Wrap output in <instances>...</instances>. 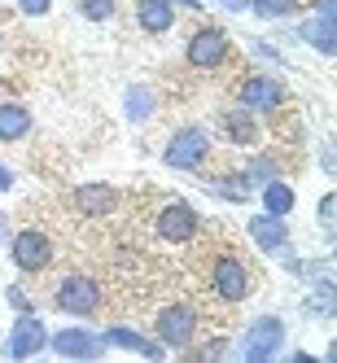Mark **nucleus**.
I'll list each match as a JSON object with an SVG mask.
<instances>
[{
  "instance_id": "1",
  "label": "nucleus",
  "mask_w": 337,
  "mask_h": 363,
  "mask_svg": "<svg viewBox=\"0 0 337 363\" xmlns=\"http://www.w3.org/2000/svg\"><path fill=\"white\" fill-rule=\"evenodd\" d=\"M211 294L219 298V302H245L250 294H254V276H250V267L241 263V254L237 250H223V254H215L211 258Z\"/></svg>"
},
{
  "instance_id": "2",
  "label": "nucleus",
  "mask_w": 337,
  "mask_h": 363,
  "mask_svg": "<svg viewBox=\"0 0 337 363\" xmlns=\"http://www.w3.org/2000/svg\"><path fill=\"white\" fill-rule=\"evenodd\" d=\"M197 328H201V311L193 302H171V306L158 311V320H153L158 342L171 346V350H189L197 342Z\"/></svg>"
},
{
  "instance_id": "3",
  "label": "nucleus",
  "mask_w": 337,
  "mask_h": 363,
  "mask_svg": "<svg viewBox=\"0 0 337 363\" xmlns=\"http://www.w3.org/2000/svg\"><path fill=\"white\" fill-rule=\"evenodd\" d=\"M206 158H211V132L197 127V123L179 127V132L167 140V149H162V162L175 167V171H201Z\"/></svg>"
},
{
  "instance_id": "4",
  "label": "nucleus",
  "mask_w": 337,
  "mask_h": 363,
  "mask_svg": "<svg viewBox=\"0 0 337 363\" xmlns=\"http://www.w3.org/2000/svg\"><path fill=\"white\" fill-rule=\"evenodd\" d=\"M53 306L62 311V315H96L101 311V284L84 272H70L57 280V289H53Z\"/></svg>"
},
{
  "instance_id": "5",
  "label": "nucleus",
  "mask_w": 337,
  "mask_h": 363,
  "mask_svg": "<svg viewBox=\"0 0 337 363\" xmlns=\"http://www.w3.org/2000/svg\"><path fill=\"white\" fill-rule=\"evenodd\" d=\"M153 232H158L167 245H189L197 232H201V215L193 211L189 201L171 197V201L158 206V215H153Z\"/></svg>"
},
{
  "instance_id": "6",
  "label": "nucleus",
  "mask_w": 337,
  "mask_h": 363,
  "mask_svg": "<svg viewBox=\"0 0 337 363\" xmlns=\"http://www.w3.org/2000/svg\"><path fill=\"white\" fill-rule=\"evenodd\" d=\"M9 254H13V267L27 272V276L48 272V267H53V258H57L53 237H48V232H40V228H22L18 237H13V245H9Z\"/></svg>"
},
{
  "instance_id": "7",
  "label": "nucleus",
  "mask_w": 337,
  "mask_h": 363,
  "mask_svg": "<svg viewBox=\"0 0 337 363\" xmlns=\"http://www.w3.org/2000/svg\"><path fill=\"white\" fill-rule=\"evenodd\" d=\"M184 57H189V66H197V70H219V66L232 57V40H228L223 27H197V31L189 35V44H184Z\"/></svg>"
},
{
  "instance_id": "8",
  "label": "nucleus",
  "mask_w": 337,
  "mask_h": 363,
  "mask_svg": "<svg viewBox=\"0 0 337 363\" xmlns=\"http://www.w3.org/2000/svg\"><path fill=\"white\" fill-rule=\"evenodd\" d=\"M237 101H241L250 114H276L284 106V84L276 79V74H267V70H254V74H245V79H241Z\"/></svg>"
},
{
  "instance_id": "9",
  "label": "nucleus",
  "mask_w": 337,
  "mask_h": 363,
  "mask_svg": "<svg viewBox=\"0 0 337 363\" xmlns=\"http://www.w3.org/2000/svg\"><path fill=\"white\" fill-rule=\"evenodd\" d=\"M280 346H284V320H280V315H258V320L245 328L241 354H245L250 363H263V359H272Z\"/></svg>"
},
{
  "instance_id": "10",
  "label": "nucleus",
  "mask_w": 337,
  "mask_h": 363,
  "mask_svg": "<svg viewBox=\"0 0 337 363\" xmlns=\"http://www.w3.org/2000/svg\"><path fill=\"white\" fill-rule=\"evenodd\" d=\"M48 346H53V354H62V359H101L110 350V342L96 337L92 328H57L48 337Z\"/></svg>"
},
{
  "instance_id": "11",
  "label": "nucleus",
  "mask_w": 337,
  "mask_h": 363,
  "mask_svg": "<svg viewBox=\"0 0 337 363\" xmlns=\"http://www.w3.org/2000/svg\"><path fill=\"white\" fill-rule=\"evenodd\" d=\"M48 346V328L35 320V311H27V315H18V324L9 328V354L13 359H31Z\"/></svg>"
},
{
  "instance_id": "12",
  "label": "nucleus",
  "mask_w": 337,
  "mask_h": 363,
  "mask_svg": "<svg viewBox=\"0 0 337 363\" xmlns=\"http://www.w3.org/2000/svg\"><path fill=\"white\" fill-rule=\"evenodd\" d=\"M74 211L84 219H106L118 211V189L114 184H79L74 189Z\"/></svg>"
},
{
  "instance_id": "13",
  "label": "nucleus",
  "mask_w": 337,
  "mask_h": 363,
  "mask_svg": "<svg viewBox=\"0 0 337 363\" xmlns=\"http://www.w3.org/2000/svg\"><path fill=\"white\" fill-rule=\"evenodd\" d=\"M250 241L263 250V254H289V228H284L280 215H254L250 219Z\"/></svg>"
},
{
  "instance_id": "14",
  "label": "nucleus",
  "mask_w": 337,
  "mask_h": 363,
  "mask_svg": "<svg viewBox=\"0 0 337 363\" xmlns=\"http://www.w3.org/2000/svg\"><path fill=\"white\" fill-rule=\"evenodd\" d=\"M219 132L228 145H258V114H250L245 106L219 110Z\"/></svg>"
},
{
  "instance_id": "15",
  "label": "nucleus",
  "mask_w": 337,
  "mask_h": 363,
  "mask_svg": "<svg viewBox=\"0 0 337 363\" xmlns=\"http://www.w3.org/2000/svg\"><path fill=\"white\" fill-rule=\"evenodd\" d=\"M136 27L145 35H167L175 27V5L171 0H136Z\"/></svg>"
},
{
  "instance_id": "16",
  "label": "nucleus",
  "mask_w": 337,
  "mask_h": 363,
  "mask_svg": "<svg viewBox=\"0 0 337 363\" xmlns=\"http://www.w3.org/2000/svg\"><path fill=\"white\" fill-rule=\"evenodd\" d=\"M302 40H311L320 53H337V31H333V0H320V13L298 27Z\"/></svg>"
},
{
  "instance_id": "17",
  "label": "nucleus",
  "mask_w": 337,
  "mask_h": 363,
  "mask_svg": "<svg viewBox=\"0 0 337 363\" xmlns=\"http://www.w3.org/2000/svg\"><path fill=\"white\" fill-rule=\"evenodd\" d=\"M31 132V110L22 101H5L0 106V145H18Z\"/></svg>"
},
{
  "instance_id": "18",
  "label": "nucleus",
  "mask_w": 337,
  "mask_h": 363,
  "mask_svg": "<svg viewBox=\"0 0 337 363\" xmlns=\"http://www.w3.org/2000/svg\"><path fill=\"white\" fill-rule=\"evenodd\" d=\"M106 342H110V346H118V350L145 354V359H158V354H162V342H149V337H140L136 328H127V324H114V328H106Z\"/></svg>"
},
{
  "instance_id": "19",
  "label": "nucleus",
  "mask_w": 337,
  "mask_h": 363,
  "mask_svg": "<svg viewBox=\"0 0 337 363\" xmlns=\"http://www.w3.org/2000/svg\"><path fill=\"white\" fill-rule=\"evenodd\" d=\"M153 110H158V92H153L149 84H132V88H127V96H123L127 123H149Z\"/></svg>"
},
{
  "instance_id": "20",
  "label": "nucleus",
  "mask_w": 337,
  "mask_h": 363,
  "mask_svg": "<svg viewBox=\"0 0 337 363\" xmlns=\"http://www.w3.org/2000/svg\"><path fill=\"white\" fill-rule=\"evenodd\" d=\"M211 193H219L223 201H250L254 197V184H250V175L245 171H232V175H211Z\"/></svg>"
},
{
  "instance_id": "21",
  "label": "nucleus",
  "mask_w": 337,
  "mask_h": 363,
  "mask_svg": "<svg viewBox=\"0 0 337 363\" xmlns=\"http://www.w3.org/2000/svg\"><path fill=\"white\" fill-rule=\"evenodd\" d=\"M258 197H263V211H267V215H280V219L289 215L294 201H298L294 189L284 184V179H267V184H258Z\"/></svg>"
},
{
  "instance_id": "22",
  "label": "nucleus",
  "mask_w": 337,
  "mask_h": 363,
  "mask_svg": "<svg viewBox=\"0 0 337 363\" xmlns=\"http://www.w3.org/2000/svg\"><path fill=\"white\" fill-rule=\"evenodd\" d=\"M245 175H250V184L258 189V184H267V179H280V158H272V153H258V158L245 167Z\"/></svg>"
},
{
  "instance_id": "23",
  "label": "nucleus",
  "mask_w": 337,
  "mask_h": 363,
  "mask_svg": "<svg viewBox=\"0 0 337 363\" xmlns=\"http://www.w3.org/2000/svg\"><path fill=\"white\" fill-rule=\"evenodd\" d=\"M250 9L258 18H289L298 9V0H250Z\"/></svg>"
},
{
  "instance_id": "24",
  "label": "nucleus",
  "mask_w": 337,
  "mask_h": 363,
  "mask_svg": "<svg viewBox=\"0 0 337 363\" xmlns=\"http://www.w3.org/2000/svg\"><path fill=\"white\" fill-rule=\"evenodd\" d=\"M79 13L88 22H110L114 18V0H79Z\"/></svg>"
},
{
  "instance_id": "25",
  "label": "nucleus",
  "mask_w": 337,
  "mask_h": 363,
  "mask_svg": "<svg viewBox=\"0 0 337 363\" xmlns=\"http://www.w3.org/2000/svg\"><path fill=\"white\" fill-rule=\"evenodd\" d=\"M5 298H9V306L18 311V315H27V311H31V298H27V289H22V284H9Z\"/></svg>"
},
{
  "instance_id": "26",
  "label": "nucleus",
  "mask_w": 337,
  "mask_h": 363,
  "mask_svg": "<svg viewBox=\"0 0 337 363\" xmlns=\"http://www.w3.org/2000/svg\"><path fill=\"white\" fill-rule=\"evenodd\" d=\"M18 9L27 13V18H44L48 9H53V0H18Z\"/></svg>"
},
{
  "instance_id": "27",
  "label": "nucleus",
  "mask_w": 337,
  "mask_h": 363,
  "mask_svg": "<svg viewBox=\"0 0 337 363\" xmlns=\"http://www.w3.org/2000/svg\"><path fill=\"white\" fill-rule=\"evenodd\" d=\"M333 211H337V197L324 193V201H320V223H324V228H333Z\"/></svg>"
},
{
  "instance_id": "28",
  "label": "nucleus",
  "mask_w": 337,
  "mask_h": 363,
  "mask_svg": "<svg viewBox=\"0 0 337 363\" xmlns=\"http://www.w3.org/2000/svg\"><path fill=\"white\" fill-rule=\"evenodd\" d=\"M197 354H228V342L219 337V342H206V346H197Z\"/></svg>"
},
{
  "instance_id": "29",
  "label": "nucleus",
  "mask_w": 337,
  "mask_h": 363,
  "mask_svg": "<svg viewBox=\"0 0 337 363\" xmlns=\"http://www.w3.org/2000/svg\"><path fill=\"white\" fill-rule=\"evenodd\" d=\"M219 5H223L228 13H241V9H250V0H219Z\"/></svg>"
},
{
  "instance_id": "30",
  "label": "nucleus",
  "mask_w": 337,
  "mask_h": 363,
  "mask_svg": "<svg viewBox=\"0 0 337 363\" xmlns=\"http://www.w3.org/2000/svg\"><path fill=\"white\" fill-rule=\"evenodd\" d=\"M9 189H13V171L0 167V193H9Z\"/></svg>"
},
{
  "instance_id": "31",
  "label": "nucleus",
  "mask_w": 337,
  "mask_h": 363,
  "mask_svg": "<svg viewBox=\"0 0 337 363\" xmlns=\"http://www.w3.org/2000/svg\"><path fill=\"white\" fill-rule=\"evenodd\" d=\"M175 9H193V13H201V0H171Z\"/></svg>"
},
{
  "instance_id": "32",
  "label": "nucleus",
  "mask_w": 337,
  "mask_h": 363,
  "mask_svg": "<svg viewBox=\"0 0 337 363\" xmlns=\"http://www.w3.org/2000/svg\"><path fill=\"white\" fill-rule=\"evenodd\" d=\"M0 237H5V219H0Z\"/></svg>"
}]
</instances>
